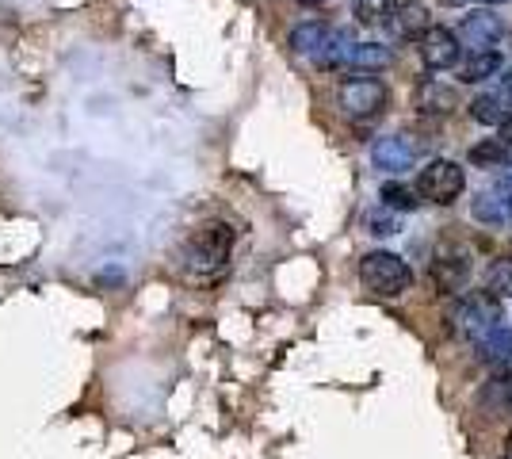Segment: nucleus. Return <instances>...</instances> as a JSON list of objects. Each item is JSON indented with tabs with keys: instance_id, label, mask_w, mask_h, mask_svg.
I'll return each mask as SVG.
<instances>
[{
	"instance_id": "f257e3e1",
	"label": "nucleus",
	"mask_w": 512,
	"mask_h": 459,
	"mask_svg": "<svg viewBox=\"0 0 512 459\" xmlns=\"http://www.w3.org/2000/svg\"><path fill=\"white\" fill-rule=\"evenodd\" d=\"M230 253H234V230L226 222H207L184 241V268L192 276H214L226 268Z\"/></svg>"
},
{
	"instance_id": "f03ea898",
	"label": "nucleus",
	"mask_w": 512,
	"mask_h": 459,
	"mask_svg": "<svg viewBox=\"0 0 512 459\" xmlns=\"http://www.w3.org/2000/svg\"><path fill=\"white\" fill-rule=\"evenodd\" d=\"M360 280L367 291H375V295H383V299H394V295H402L413 280V272H409V264L398 257V253H386V249H375V253H367L360 261Z\"/></svg>"
},
{
	"instance_id": "7ed1b4c3",
	"label": "nucleus",
	"mask_w": 512,
	"mask_h": 459,
	"mask_svg": "<svg viewBox=\"0 0 512 459\" xmlns=\"http://www.w3.org/2000/svg\"><path fill=\"white\" fill-rule=\"evenodd\" d=\"M505 318H501V299H493L490 291H470L467 299L459 303L455 310V326L463 337L470 341H478V337H486L493 326H501Z\"/></svg>"
},
{
	"instance_id": "20e7f679",
	"label": "nucleus",
	"mask_w": 512,
	"mask_h": 459,
	"mask_svg": "<svg viewBox=\"0 0 512 459\" xmlns=\"http://www.w3.org/2000/svg\"><path fill=\"white\" fill-rule=\"evenodd\" d=\"M463 188H467V173L455 161H448V157L428 161L425 169H421V176H417V192L425 199H432V203H455Z\"/></svg>"
},
{
	"instance_id": "39448f33",
	"label": "nucleus",
	"mask_w": 512,
	"mask_h": 459,
	"mask_svg": "<svg viewBox=\"0 0 512 459\" xmlns=\"http://www.w3.org/2000/svg\"><path fill=\"white\" fill-rule=\"evenodd\" d=\"M337 100L348 119H371L379 115L386 104V88L383 81H371V77H352L337 88Z\"/></svg>"
},
{
	"instance_id": "423d86ee",
	"label": "nucleus",
	"mask_w": 512,
	"mask_h": 459,
	"mask_svg": "<svg viewBox=\"0 0 512 459\" xmlns=\"http://www.w3.org/2000/svg\"><path fill=\"white\" fill-rule=\"evenodd\" d=\"M421 150H425V146L406 138V134H390V138H379V142H375L371 161H375V169H383V173H406V169L417 165Z\"/></svg>"
},
{
	"instance_id": "0eeeda50",
	"label": "nucleus",
	"mask_w": 512,
	"mask_h": 459,
	"mask_svg": "<svg viewBox=\"0 0 512 459\" xmlns=\"http://www.w3.org/2000/svg\"><path fill=\"white\" fill-rule=\"evenodd\" d=\"M417 43H421L417 46L421 50V62L432 73H444V69H451L459 62V39H455V31H448V27H428Z\"/></svg>"
},
{
	"instance_id": "6e6552de",
	"label": "nucleus",
	"mask_w": 512,
	"mask_h": 459,
	"mask_svg": "<svg viewBox=\"0 0 512 459\" xmlns=\"http://www.w3.org/2000/svg\"><path fill=\"white\" fill-rule=\"evenodd\" d=\"M501 35H505V27L501 20L493 16V12H470L467 20L459 23V43L470 46V54H478V50H493V43H501Z\"/></svg>"
},
{
	"instance_id": "1a4fd4ad",
	"label": "nucleus",
	"mask_w": 512,
	"mask_h": 459,
	"mask_svg": "<svg viewBox=\"0 0 512 459\" xmlns=\"http://www.w3.org/2000/svg\"><path fill=\"white\" fill-rule=\"evenodd\" d=\"M474 219H482V222H509L512 219V176L493 180L490 188L474 199Z\"/></svg>"
},
{
	"instance_id": "9d476101",
	"label": "nucleus",
	"mask_w": 512,
	"mask_h": 459,
	"mask_svg": "<svg viewBox=\"0 0 512 459\" xmlns=\"http://www.w3.org/2000/svg\"><path fill=\"white\" fill-rule=\"evenodd\" d=\"M386 27L394 31V39H421L428 27H432V20H428L425 4H417V0H402V4H394V12H390Z\"/></svg>"
},
{
	"instance_id": "9b49d317",
	"label": "nucleus",
	"mask_w": 512,
	"mask_h": 459,
	"mask_svg": "<svg viewBox=\"0 0 512 459\" xmlns=\"http://www.w3.org/2000/svg\"><path fill=\"white\" fill-rule=\"evenodd\" d=\"M474 345H478V356H482L497 375L512 372V329L509 326H493L490 333L478 337Z\"/></svg>"
},
{
	"instance_id": "f8f14e48",
	"label": "nucleus",
	"mask_w": 512,
	"mask_h": 459,
	"mask_svg": "<svg viewBox=\"0 0 512 459\" xmlns=\"http://www.w3.org/2000/svg\"><path fill=\"white\" fill-rule=\"evenodd\" d=\"M413 104H417L421 115H448L451 108H459V92L451 85H444V81H436V77H428L417 88V100Z\"/></svg>"
},
{
	"instance_id": "ddd939ff",
	"label": "nucleus",
	"mask_w": 512,
	"mask_h": 459,
	"mask_svg": "<svg viewBox=\"0 0 512 459\" xmlns=\"http://www.w3.org/2000/svg\"><path fill=\"white\" fill-rule=\"evenodd\" d=\"M432 284H436V291H444V295L467 291L470 264L459 261V257H436V264H432Z\"/></svg>"
},
{
	"instance_id": "4468645a",
	"label": "nucleus",
	"mask_w": 512,
	"mask_h": 459,
	"mask_svg": "<svg viewBox=\"0 0 512 459\" xmlns=\"http://www.w3.org/2000/svg\"><path fill=\"white\" fill-rule=\"evenodd\" d=\"M470 115H474L478 123H486V127H497L501 119H509V115H512V96L501 85L490 88V92L474 96V104H470Z\"/></svg>"
},
{
	"instance_id": "2eb2a0df",
	"label": "nucleus",
	"mask_w": 512,
	"mask_h": 459,
	"mask_svg": "<svg viewBox=\"0 0 512 459\" xmlns=\"http://www.w3.org/2000/svg\"><path fill=\"white\" fill-rule=\"evenodd\" d=\"M333 35H337V31H333V27H325V23H318V20L299 23V27L291 31V50H295V54H310V58H318L321 50L333 43Z\"/></svg>"
},
{
	"instance_id": "dca6fc26",
	"label": "nucleus",
	"mask_w": 512,
	"mask_h": 459,
	"mask_svg": "<svg viewBox=\"0 0 512 459\" xmlns=\"http://www.w3.org/2000/svg\"><path fill=\"white\" fill-rule=\"evenodd\" d=\"M470 165L474 169H512V146L509 142H501V138H486V142H478L474 150H470Z\"/></svg>"
},
{
	"instance_id": "f3484780",
	"label": "nucleus",
	"mask_w": 512,
	"mask_h": 459,
	"mask_svg": "<svg viewBox=\"0 0 512 459\" xmlns=\"http://www.w3.org/2000/svg\"><path fill=\"white\" fill-rule=\"evenodd\" d=\"M497 69H501V54L497 50H478V54H470L467 62L459 66V81L463 85H482V81H490Z\"/></svg>"
},
{
	"instance_id": "a211bd4d",
	"label": "nucleus",
	"mask_w": 512,
	"mask_h": 459,
	"mask_svg": "<svg viewBox=\"0 0 512 459\" xmlns=\"http://www.w3.org/2000/svg\"><path fill=\"white\" fill-rule=\"evenodd\" d=\"M390 62H394L390 46L356 43V46H352V54H348V62H344V66H352V69H386Z\"/></svg>"
},
{
	"instance_id": "6ab92c4d",
	"label": "nucleus",
	"mask_w": 512,
	"mask_h": 459,
	"mask_svg": "<svg viewBox=\"0 0 512 459\" xmlns=\"http://www.w3.org/2000/svg\"><path fill=\"white\" fill-rule=\"evenodd\" d=\"M512 402V379L509 375H493L490 383L482 387V410L486 414H497Z\"/></svg>"
},
{
	"instance_id": "aec40b11",
	"label": "nucleus",
	"mask_w": 512,
	"mask_h": 459,
	"mask_svg": "<svg viewBox=\"0 0 512 459\" xmlns=\"http://www.w3.org/2000/svg\"><path fill=\"white\" fill-rule=\"evenodd\" d=\"M394 4L398 0H356V20L363 27H383L390 20V12H394Z\"/></svg>"
},
{
	"instance_id": "412c9836",
	"label": "nucleus",
	"mask_w": 512,
	"mask_h": 459,
	"mask_svg": "<svg viewBox=\"0 0 512 459\" xmlns=\"http://www.w3.org/2000/svg\"><path fill=\"white\" fill-rule=\"evenodd\" d=\"M486 291L493 299H512V261H497L486 272Z\"/></svg>"
},
{
	"instance_id": "4be33fe9",
	"label": "nucleus",
	"mask_w": 512,
	"mask_h": 459,
	"mask_svg": "<svg viewBox=\"0 0 512 459\" xmlns=\"http://www.w3.org/2000/svg\"><path fill=\"white\" fill-rule=\"evenodd\" d=\"M383 203L386 207H394V211H413L417 207V192L406 188V184H383Z\"/></svg>"
},
{
	"instance_id": "5701e85b",
	"label": "nucleus",
	"mask_w": 512,
	"mask_h": 459,
	"mask_svg": "<svg viewBox=\"0 0 512 459\" xmlns=\"http://www.w3.org/2000/svg\"><path fill=\"white\" fill-rule=\"evenodd\" d=\"M367 226H371V234H398V222L386 219V215H371Z\"/></svg>"
},
{
	"instance_id": "b1692460",
	"label": "nucleus",
	"mask_w": 512,
	"mask_h": 459,
	"mask_svg": "<svg viewBox=\"0 0 512 459\" xmlns=\"http://www.w3.org/2000/svg\"><path fill=\"white\" fill-rule=\"evenodd\" d=\"M497 127H501V142H509V146H512V115H509V119H501Z\"/></svg>"
},
{
	"instance_id": "393cba45",
	"label": "nucleus",
	"mask_w": 512,
	"mask_h": 459,
	"mask_svg": "<svg viewBox=\"0 0 512 459\" xmlns=\"http://www.w3.org/2000/svg\"><path fill=\"white\" fill-rule=\"evenodd\" d=\"M501 88H505V92H509V96H512V69H509V73H505V77H501Z\"/></svg>"
},
{
	"instance_id": "a878e982",
	"label": "nucleus",
	"mask_w": 512,
	"mask_h": 459,
	"mask_svg": "<svg viewBox=\"0 0 512 459\" xmlns=\"http://www.w3.org/2000/svg\"><path fill=\"white\" fill-rule=\"evenodd\" d=\"M302 8H318V4H325V0H299Z\"/></svg>"
},
{
	"instance_id": "bb28decb",
	"label": "nucleus",
	"mask_w": 512,
	"mask_h": 459,
	"mask_svg": "<svg viewBox=\"0 0 512 459\" xmlns=\"http://www.w3.org/2000/svg\"><path fill=\"white\" fill-rule=\"evenodd\" d=\"M505 456H509V459H512V433H509V448H505Z\"/></svg>"
},
{
	"instance_id": "cd10ccee",
	"label": "nucleus",
	"mask_w": 512,
	"mask_h": 459,
	"mask_svg": "<svg viewBox=\"0 0 512 459\" xmlns=\"http://www.w3.org/2000/svg\"><path fill=\"white\" fill-rule=\"evenodd\" d=\"M444 4H467V0H444Z\"/></svg>"
}]
</instances>
